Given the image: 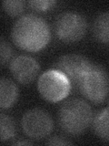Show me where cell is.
Segmentation results:
<instances>
[{
	"instance_id": "13",
	"label": "cell",
	"mask_w": 109,
	"mask_h": 146,
	"mask_svg": "<svg viewBox=\"0 0 109 146\" xmlns=\"http://www.w3.org/2000/svg\"><path fill=\"white\" fill-rule=\"evenodd\" d=\"M26 2L22 0H5L2 3L4 11L10 17H18L24 12Z\"/></svg>"
},
{
	"instance_id": "4",
	"label": "cell",
	"mask_w": 109,
	"mask_h": 146,
	"mask_svg": "<svg viewBox=\"0 0 109 146\" xmlns=\"http://www.w3.org/2000/svg\"><path fill=\"white\" fill-rule=\"evenodd\" d=\"M72 84L69 80L56 68L48 70L40 75L37 81L38 92L47 102L56 103L69 95Z\"/></svg>"
},
{
	"instance_id": "6",
	"label": "cell",
	"mask_w": 109,
	"mask_h": 146,
	"mask_svg": "<svg viewBox=\"0 0 109 146\" xmlns=\"http://www.w3.org/2000/svg\"><path fill=\"white\" fill-rule=\"evenodd\" d=\"M25 134L34 140H41L48 136L54 128V121L50 114L43 109L35 108L27 111L21 120Z\"/></svg>"
},
{
	"instance_id": "16",
	"label": "cell",
	"mask_w": 109,
	"mask_h": 146,
	"mask_svg": "<svg viewBox=\"0 0 109 146\" xmlns=\"http://www.w3.org/2000/svg\"><path fill=\"white\" fill-rule=\"evenodd\" d=\"M47 144L48 145H70L72 144V143L69 141H67L62 136H53L50 139H48Z\"/></svg>"
},
{
	"instance_id": "3",
	"label": "cell",
	"mask_w": 109,
	"mask_h": 146,
	"mask_svg": "<svg viewBox=\"0 0 109 146\" xmlns=\"http://www.w3.org/2000/svg\"><path fill=\"white\" fill-rule=\"evenodd\" d=\"M77 88L85 99L95 104L104 102L109 94V75L104 68L92 63L81 78Z\"/></svg>"
},
{
	"instance_id": "7",
	"label": "cell",
	"mask_w": 109,
	"mask_h": 146,
	"mask_svg": "<svg viewBox=\"0 0 109 146\" xmlns=\"http://www.w3.org/2000/svg\"><path fill=\"white\" fill-rule=\"evenodd\" d=\"M91 65L92 62L85 56L78 54H66L57 59L54 68L61 71L69 80L72 86L77 87L81 78Z\"/></svg>"
},
{
	"instance_id": "14",
	"label": "cell",
	"mask_w": 109,
	"mask_h": 146,
	"mask_svg": "<svg viewBox=\"0 0 109 146\" xmlns=\"http://www.w3.org/2000/svg\"><path fill=\"white\" fill-rule=\"evenodd\" d=\"M56 2L54 0H32L27 3L31 9L36 12H45L52 9Z\"/></svg>"
},
{
	"instance_id": "9",
	"label": "cell",
	"mask_w": 109,
	"mask_h": 146,
	"mask_svg": "<svg viewBox=\"0 0 109 146\" xmlns=\"http://www.w3.org/2000/svg\"><path fill=\"white\" fill-rule=\"evenodd\" d=\"M18 99L17 86L7 78H1L0 80V107L9 109L15 105Z\"/></svg>"
},
{
	"instance_id": "2",
	"label": "cell",
	"mask_w": 109,
	"mask_h": 146,
	"mask_svg": "<svg viewBox=\"0 0 109 146\" xmlns=\"http://www.w3.org/2000/svg\"><path fill=\"white\" fill-rule=\"evenodd\" d=\"M93 121V111L84 100L71 99L60 107L58 122L66 133L78 136L84 133Z\"/></svg>"
},
{
	"instance_id": "17",
	"label": "cell",
	"mask_w": 109,
	"mask_h": 146,
	"mask_svg": "<svg viewBox=\"0 0 109 146\" xmlns=\"http://www.w3.org/2000/svg\"><path fill=\"white\" fill-rule=\"evenodd\" d=\"M14 144L15 145H31L32 143H30L29 141H15Z\"/></svg>"
},
{
	"instance_id": "8",
	"label": "cell",
	"mask_w": 109,
	"mask_h": 146,
	"mask_svg": "<svg viewBox=\"0 0 109 146\" xmlns=\"http://www.w3.org/2000/svg\"><path fill=\"white\" fill-rule=\"evenodd\" d=\"M9 70L16 80L22 84H29L37 77L40 66L34 58L19 55L12 58L9 64Z\"/></svg>"
},
{
	"instance_id": "12",
	"label": "cell",
	"mask_w": 109,
	"mask_h": 146,
	"mask_svg": "<svg viewBox=\"0 0 109 146\" xmlns=\"http://www.w3.org/2000/svg\"><path fill=\"white\" fill-rule=\"evenodd\" d=\"M16 124L13 119L5 113L0 114V136H1V141L5 143L14 138L16 135Z\"/></svg>"
},
{
	"instance_id": "5",
	"label": "cell",
	"mask_w": 109,
	"mask_h": 146,
	"mask_svg": "<svg viewBox=\"0 0 109 146\" xmlns=\"http://www.w3.org/2000/svg\"><path fill=\"white\" fill-rule=\"evenodd\" d=\"M54 29L57 38L62 42L74 43L84 38L87 29V23L81 14L68 11L57 17Z\"/></svg>"
},
{
	"instance_id": "11",
	"label": "cell",
	"mask_w": 109,
	"mask_h": 146,
	"mask_svg": "<svg viewBox=\"0 0 109 146\" xmlns=\"http://www.w3.org/2000/svg\"><path fill=\"white\" fill-rule=\"evenodd\" d=\"M93 131L102 141L109 143V107L95 114L92 121Z\"/></svg>"
},
{
	"instance_id": "18",
	"label": "cell",
	"mask_w": 109,
	"mask_h": 146,
	"mask_svg": "<svg viewBox=\"0 0 109 146\" xmlns=\"http://www.w3.org/2000/svg\"><path fill=\"white\" fill-rule=\"evenodd\" d=\"M108 105H109V100H108Z\"/></svg>"
},
{
	"instance_id": "10",
	"label": "cell",
	"mask_w": 109,
	"mask_h": 146,
	"mask_svg": "<svg viewBox=\"0 0 109 146\" xmlns=\"http://www.w3.org/2000/svg\"><path fill=\"white\" fill-rule=\"evenodd\" d=\"M92 33L99 43L109 44V11L103 12L95 17L92 27Z\"/></svg>"
},
{
	"instance_id": "1",
	"label": "cell",
	"mask_w": 109,
	"mask_h": 146,
	"mask_svg": "<svg viewBox=\"0 0 109 146\" xmlns=\"http://www.w3.org/2000/svg\"><path fill=\"white\" fill-rule=\"evenodd\" d=\"M11 38L16 47L29 52H38L48 45L51 34L49 26L43 17L25 15L12 27Z\"/></svg>"
},
{
	"instance_id": "15",
	"label": "cell",
	"mask_w": 109,
	"mask_h": 146,
	"mask_svg": "<svg viewBox=\"0 0 109 146\" xmlns=\"http://www.w3.org/2000/svg\"><path fill=\"white\" fill-rule=\"evenodd\" d=\"M12 54H13V49L11 48V46L9 45L7 41L1 38V40H0V56H1L0 60H1L2 66H5L10 60Z\"/></svg>"
}]
</instances>
